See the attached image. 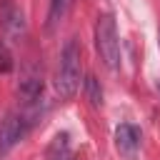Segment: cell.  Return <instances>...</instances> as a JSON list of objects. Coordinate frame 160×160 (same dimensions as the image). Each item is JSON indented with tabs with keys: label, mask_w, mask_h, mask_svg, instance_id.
Listing matches in <instances>:
<instances>
[{
	"label": "cell",
	"mask_w": 160,
	"mask_h": 160,
	"mask_svg": "<svg viewBox=\"0 0 160 160\" xmlns=\"http://www.w3.org/2000/svg\"><path fill=\"white\" fill-rule=\"evenodd\" d=\"M48 160H70V138L68 132H60L52 138L48 148Z\"/></svg>",
	"instance_id": "cell-7"
},
{
	"label": "cell",
	"mask_w": 160,
	"mask_h": 160,
	"mask_svg": "<svg viewBox=\"0 0 160 160\" xmlns=\"http://www.w3.org/2000/svg\"><path fill=\"white\" fill-rule=\"evenodd\" d=\"M158 92H160V80H158Z\"/></svg>",
	"instance_id": "cell-11"
},
{
	"label": "cell",
	"mask_w": 160,
	"mask_h": 160,
	"mask_svg": "<svg viewBox=\"0 0 160 160\" xmlns=\"http://www.w3.org/2000/svg\"><path fill=\"white\" fill-rule=\"evenodd\" d=\"M70 0H50V10H48V30H52L68 12Z\"/></svg>",
	"instance_id": "cell-9"
},
{
	"label": "cell",
	"mask_w": 160,
	"mask_h": 160,
	"mask_svg": "<svg viewBox=\"0 0 160 160\" xmlns=\"http://www.w3.org/2000/svg\"><path fill=\"white\" fill-rule=\"evenodd\" d=\"M15 68V60H12V52H10V48L0 40V72H10Z\"/></svg>",
	"instance_id": "cell-10"
},
{
	"label": "cell",
	"mask_w": 160,
	"mask_h": 160,
	"mask_svg": "<svg viewBox=\"0 0 160 160\" xmlns=\"http://www.w3.org/2000/svg\"><path fill=\"white\" fill-rule=\"evenodd\" d=\"M2 28L8 32H12V35H18V32L25 30V15L15 5H10V2L2 5Z\"/></svg>",
	"instance_id": "cell-6"
},
{
	"label": "cell",
	"mask_w": 160,
	"mask_h": 160,
	"mask_svg": "<svg viewBox=\"0 0 160 160\" xmlns=\"http://www.w3.org/2000/svg\"><path fill=\"white\" fill-rule=\"evenodd\" d=\"M25 135V122L18 112H8L0 120V155L10 152Z\"/></svg>",
	"instance_id": "cell-3"
},
{
	"label": "cell",
	"mask_w": 160,
	"mask_h": 160,
	"mask_svg": "<svg viewBox=\"0 0 160 160\" xmlns=\"http://www.w3.org/2000/svg\"><path fill=\"white\" fill-rule=\"evenodd\" d=\"M95 45H98V52H100V60L115 70L120 65V40H118V28H115V20L112 15L102 12L95 22Z\"/></svg>",
	"instance_id": "cell-2"
},
{
	"label": "cell",
	"mask_w": 160,
	"mask_h": 160,
	"mask_svg": "<svg viewBox=\"0 0 160 160\" xmlns=\"http://www.w3.org/2000/svg\"><path fill=\"white\" fill-rule=\"evenodd\" d=\"M18 95H20L25 102H35V100L42 95V75H40L38 70L28 68L25 75H22V80H20V85H18Z\"/></svg>",
	"instance_id": "cell-4"
},
{
	"label": "cell",
	"mask_w": 160,
	"mask_h": 160,
	"mask_svg": "<svg viewBox=\"0 0 160 160\" xmlns=\"http://www.w3.org/2000/svg\"><path fill=\"white\" fill-rule=\"evenodd\" d=\"M85 100L90 102V108H102V88H100V80L95 75H88L85 78Z\"/></svg>",
	"instance_id": "cell-8"
},
{
	"label": "cell",
	"mask_w": 160,
	"mask_h": 160,
	"mask_svg": "<svg viewBox=\"0 0 160 160\" xmlns=\"http://www.w3.org/2000/svg\"><path fill=\"white\" fill-rule=\"evenodd\" d=\"M82 78V62H80V42L70 38L62 45L60 52V65H58V78H55V90L60 98H72L80 88Z\"/></svg>",
	"instance_id": "cell-1"
},
{
	"label": "cell",
	"mask_w": 160,
	"mask_h": 160,
	"mask_svg": "<svg viewBox=\"0 0 160 160\" xmlns=\"http://www.w3.org/2000/svg\"><path fill=\"white\" fill-rule=\"evenodd\" d=\"M115 145L120 152H128L132 155L138 148H140V130L130 122H122L118 130H115Z\"/></svg>",
	"instance_id": "cell-5"
}]
</instances>
